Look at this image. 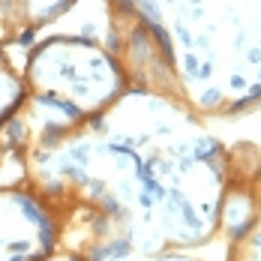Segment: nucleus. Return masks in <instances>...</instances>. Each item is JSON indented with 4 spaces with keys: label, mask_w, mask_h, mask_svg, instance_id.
Segmentation results:
<instances>
[{
    "label": "nucleus",
    "mask_w": 261,
    "mask_h": 261,
    "mask_svg": "<svg viewBox=\"0 0 261 261\" xmlns=\"http://www.w3.org/2000/svg\"><path fill=\"white\" fill-rule=\"evenodd\" d=\"M0 261H90L69 249L21 183H0Z\"/></svg>",
    "instance_id": "obj_4"
},
{
    "label": "nucleus",
    "mask_w": 261,
    "mask_h": 261,
    "mask_svg": "<svg viewBox=\"0 0 261 261\" xmlns=\"http://www.w3.org/2000/svg\"><path fill=\"white\" fill-rule=\"evenodd\" d=\"M75 0H0V42H24L72 9Z\"/></svg>",
    "instance_id": "obj_7"
},
{
    "label": "nucleus",
    "mask_w": 261,
    "mask_h": 261,
    "mask_svg": "<svg viewBox=\"0 0 261 261\" xmlns=\"http://www.w3.org/2000/svg\"><path fill=\"white\" fill-rule=\"evenodd\" d=\"M21 75L24 105L15 114L18 153L30 141L96 114L129 87L111 48L84 36L42 39L30 51Z\"/></svg>",
    "instance_id": "obj_3"
},
{
    "label": "nucleus",
    "mask_w": 261,
    "mask_h": 261,
    "mask_svg": "<svg viewBox=\"0 0 261 261\" xmlns=\"http://www.w3.org/2000/svg\"><path fill=\"white\" fill-rule=\"evenodd\" d=\"M93 261H204L192 255L189 249H168V252H111V255H99Z\"/></svg>",
    "instance_id": "obj_8"
},
{
    "label": "nucleus",
    "mask_w": 261,
    "mask_h": 261,
    "mask_svg": "<svg viewBox=\"0 0 261 261\" xmlns=\"http://www.w3.org/2000/svg\"><path fill=\"white\" fill-rule=\"evenodd\" d=\"M108 24L129 87L201 117L261 102V0H108Z\"/></svg>",
    "instance_id": "obj_2"
},
{
    "label": "nucleus",
    "mask_w": 261,
    "mask_h": 261,
    "mask_svg": "<svg viewBox=\"0 0 261 261\" xmlns=\"http://www.w3.org/2000/svg\"><path fill=\"white\" fill-rule=\"evenodd\" d=\"M243 153H234L219 234L225 237V261H261V147H243Z\"/></svg>",
    "instance_id": "obj_5"
},
{
    "label": "nucleus",
    "mask_w": 261,
    "mask_h": 261,
    "mask_svg": "<svg viewBox=\"0 0 261 261\" xmlns=\"http://www.w3.org/2000/svg\"><path fill=\"white\" fill-rule=\"evenodd\" d=\"M21 186L84 258L198 249L222 234L234 153L180 99L126 87L18 153Z\"/></svg>",
    "instance_id": "obj_1"
},
{
    "label": "nucleus",
    "mask_w": 261,
    "mask_h": 261,
    "mask_svg": "<svg viewBox=\"0 0 261 261\" xmlns=\"http://www.w3.org/2000/svg\"><path fill=\"white\" fill-rule=\"evenodd\" d=\"M24 105V75L0 42V183H21L15 114Z\"/></svg>",
    "instance_id": "obj_6"
}]
</instances>
